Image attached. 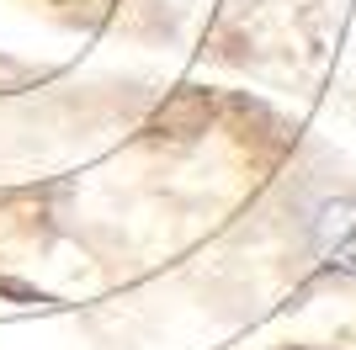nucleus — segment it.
Returning <instances> with one entry per match:
<instances>
[{
    "instance_id": "1",
    "label": "nucleus",
    "mask_w": 356,
    "mask_h": 350,
    "mask_svg": "<svg viewBox=\"0 0 356 350\" xmlns=\"http://www.w3.org/2000/svg\"><path fill=\"white\" fill-rule=\"evenodd\" d=\"M314 249H319L325 271L356 276V202L351 197H335V202L319 207V218H314Z\"/></svg>"
}]
</instances>
